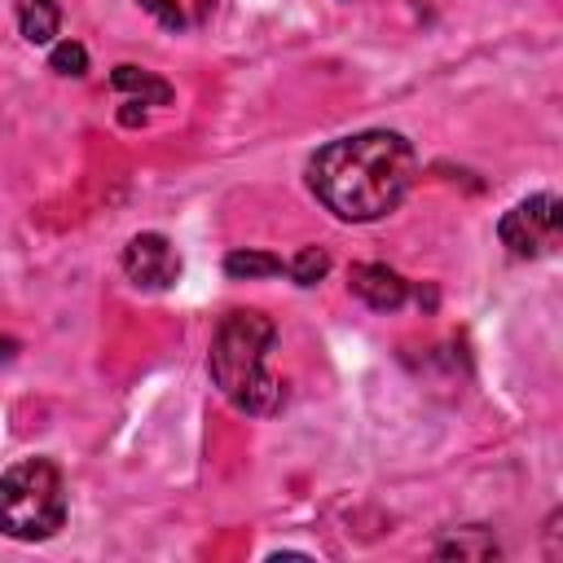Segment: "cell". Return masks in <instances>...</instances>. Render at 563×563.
<instances>
[{"mask_svg": "<svg viewBox=\"0 0 563 563\" xmlns=\"http://www.w3.org/2000/svg\"><path fill=\"white\" fill-rule=\"evenodd\" d=\"M66 523V479L48 457H22L0 475V532L48 541Z\"/></svg>", "mask_w": 563, "mask_h": 563, "instance_id": "obj_3", "label": "cell"}, {"mask_svg": "<svg viewBox=\"0 0 563 563\" xmlns=\"http://www.w3.org/2000/svg\"><path fill=\"white\" fill-rule=\"evenodd\" d=\"M347 286H352V295H361L378 312H391V308H400L409 299V282L387 264H352Z\"/></svg>", "mask_w": 563, "mask_h": 563, "instance_id": "obj_6", "label": "cell"}, {"mask_svg": "<svg viewBox=\"0 0 563 563\" xmlns=\"http://www.w3.org/2000/svg\"><path fill=\"white\" fill-rule=\"evenodd\" d=\"M493 554H497V541L484 528H462L435 545V559H493Z\"/></svg>", "mask_w": 563, "mask_h": 563, "instance_id": "obj_9", "label": "cell"}, {"mask_svg": "<svg viewBox=\"0 0 563 563\" xmlns=\"http://www.w3.org/2000/svg\"><path fill=\"white\" fill-rule=\"evenodd\" d=\"M273 343H277V325L255 308H238L216 325L207 365L233 409L268 418L286 405V383L268 369Z\"/></svg>", "mask_w": 563, "mask_h": 563, "instance_id": "obj_2", "label": "cell"}, {"mask_svg": "<svg viewBox=\"0 0 563 563\" xmlns=\"http://www.w3.org/2000/svg\"><path fill=\"white\" fill-rule=\"evenodd\" d=\"M559 229H563V202L554 194H532L497 220V238L515 260L550 255L559 246Z\"/></svg>", "mask_w": 563, "mask_h": 563, "instance_id": "obj_4", "label": "cell"}, {"mask_svg": "<svg viewBox=\"0 0 563 563\" xmlns=\"http://www.w3.org/2000/svg\"><path fill=\"white\" fill-rule=\"evenodd\" d=\"M325 268H330V255H325L321 246H303V251L286 264V273H290L299 286H317V282L325 277Z\"/></svg>", "mask_w": 563, "mask_h": 563, "instance_id": "obj_11", "label": "cell"}, {"mask_svg": "<svg viewBox=\"0 0 563 563\" xmlns=\"http://www.w3.org/2000/svg\"><path fill=\"white\" fill-rule=\"evenodd\" d=\"M418 176V154L400 132L369 128L321 145L308 158V189L339 220L365 224L400 207Z\"/></svg>", "mask_w": 563, "mask_h": 563, "instance_id": "obj_1", "label": "cell"}, {"mask_svg": "<svg viewBox=\"0 0 563 563\" xmlns=\"http://www.w3.org/2000/svg\"><path fill=\"white\" fill-rule=\"evenodd\" d=\"M123 273L145 290H167L180 277V255L163 233H136L123 246Z\"/></svg>", "mask_w": 563, "mask_h": 563, "instance_id": "obj_5", "label": "cell"}, {"mask_svg": "<svg viewBox=\"0 0 563 563\" xmlns=\"http://www.w3.org/2000/svg\"><path fill=\"white\" fill-rule=\"evenodd\" d=\"M163 26H180V9H176V0H141Z\"/></svg>", "mask_w": 563, "mask_h": 563, "instance_id": "obj_13", "label": "cell"}, {"mask_svg": "<svg viewBox=\"0 0 563 563\" xmlns=\"http://www.w3.org/2000/svg\"><path fill=\"white\" fill-rule=\"evenodd\" d=\"M282 268H286V264H282L277 255H268V251H233V255L224 260V273L238 277V282H242V277H246V282H251V277H273V273H282Z\"/></svg>", "mask_w": 563, "mask_h": 563, "instance_id": "obj_10", "label": "cell"}, {"mask_svg": "<svg viewBox=\"0 0 563 563\" xmlns=\"http://www.w3.org/2000/svg\"><path fill=\"white\" fill-rule=\"evenodd\" d=\"M48 66L57 70V75H84L88 70V53H84V44H75V40H57L53 44V53H48Z\"/></svg>", "mask_w": 563, "mask_h": 563, "instance_id": "obj_12", "label": "cell"}, {"mask_svg": "<svg viewBox=\"0 0 563 563\" xmlns=\"http://www.w3.org/2000/svg\"><path fill=\"white\" fill-rule=\"evenodd\" d=\"M110 84H114L119 92L141 97V106H167V101H172V84L158 79V75H150V70H141V66H114Z\"/></svg>", "mask_w": 563, "mask_h": 563, "instance_id": "obj_8", "label": "cell"}, {"mask_svg": "<svg viewBox=\"0 0 563 563\" xmlns=\"http://www.w3.org/2000/svg\"><path fill=\"white\" fill-rule=\"evenodd\" d=\"M18 26L31 44H53L62 31V9L57 0H18Z\"/></svg>", "mask_w": 563, "mask_h": 563, "instance_id": "obj_7", "label": "cell"}]
</instances>
